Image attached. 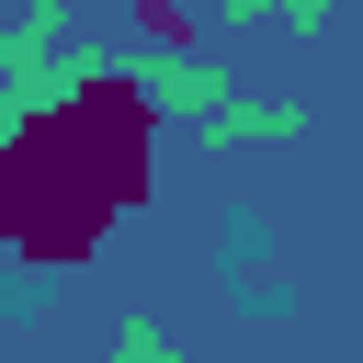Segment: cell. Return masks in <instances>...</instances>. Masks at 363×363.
<instances>
[{"mask_svg":"<svg viewBox=\"0 0 363 363\" xmlns=\"http://www.w3.org/2000/svg\"><path fill=\"white\" fill-rule=\"evenodd\" d=\"M136 193H147V102L136 91L68 79L23 125H0V250L11 261H79Z\"/></svg>","mask_w":363,"mask_h":363,"instance_id":"6da1fadb","label":"cell"},{"mask_svg":"<svg viewBox=\"0 0 363 363\" xmlns=\"http://www.w3.org/2000/svg\"><path fill=\"white\" fill-rule=\"evenodd\" d=\"M147 102H182V113H227V79H216L204 57H182V68H159V79H147Z\"/></svg>","mask_w":363,"mask_h":363,"instance_id":"7a4b0ae2","label":"cell"},{"mask_svg":"<svg viewBox=\"0 0 363 363\" xmlns=\"http://www.w3.org/2000/svg\"><path fill=\"white\" fill-rule=\"evenodd\" d=\"M125 11H136L147 45H193V23H204V0H125Z\"/></svg>","mask_w":363,"mask_h":363,"instance_id":"3957f363","label":"cell"},{"mask_svg":"<svg viewBox=\"0 0 363 363\" xmlns=\"http://www.w3.org/2000/svg\"><path fill=\"white\" fill-rule=\"evenodd\" d=\"M125 363H159V329H125Z\"/></svg>","mask_w":363,"mask_h":363,"instance_id":"277c9868","label":"cell"},{"mask_svg":"<svg viewBox=\"0 0 363 363\" xmlns=\"http://www.w3.org/2000/svg\"><path fill=\"white\" fill-rule=\"evenodd\" d=\"M216 11H272V0H216Z\"/></svg>","mask_w":363,"mask_h":363,"instance_id":"5b68a950","label":"cell"}]
</instances>
